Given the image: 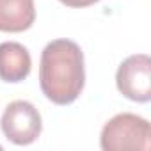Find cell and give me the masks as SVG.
Masks as SVG:
<instances>
[{"label":"cell","instance_id":"cell-1","mask_svg":"<svg viewBox=\"0 0 151 151\" xmlns=\"http://www.w3.org/2000/svg\"><path fill=\"white\" fill-rule=\"evenodd\" d=\"M86 84L84 53L71 39H55L41 53L39 86L55 105H69L80 96Z\"/></svg>","mask_w":151,"mask_h":151},{"label":"cell","instance_id":"cell-2","mask_svg":"<svg viewBox=\"0 0 151 151\" xmlns=\"http://www.w3.org/2000/svg\"><path fill=\"white\" fill-rule=\"evenodd\" d=\"M100 144L103 151H147L151 147L149 123L137 114H117L109 123H105L100 135Z\"/></svg>","mask_w":151,"mask_h":151},{"label":"cell","instance_id":"cell-3","mask_svg":"<svg viewBox=\"0 0 151 151\" xmlns=\"http://www.w3.org/2000/svg\"><path fill=\"white\" fill-rule=\"evenodd\" d=\"M0 128L7 137V140H11L13 144L29 146L41 135L43 130L41 114L32 103L25 100L11 101L2 114Z\"/></svg>","mask_w":151,"mask_h":151},{"label":"cell","instance_id":"cell-4","mask_svg":"<svg viewBox=\"0 0 151 151\" xmlns=\"http://www.w3.org/2000/svg\"><path fill=\"white\" fill-rule=\"evenodd\" d=\"M116 84L123 96L137 103L151 100V59L146 53L126 57L116 73Z\"/></svg>","mask_w":151,"mask_h":151},{"label":"cell","instance_id":"cell-5","mask_svg":"<svg viewBox=\"0 0 151 151\" xmlns=\"http://www.w3.org/2000/svg\"><path fill=\"white\" fill-rule=\"evenodd\" d=\"M32 68L29 50L14 41L0 45V80L4 82H22L29 77Z\"/></svg>","mask_w":151,"mask_h":151},{"label":"cell","instance_id":"cell-6","mask_svg":"<svg viewBox=\"0 0 151 151\" xmlns=\"http://www.w3.org/2000/svg\"><path fill=\"white\" fill-rule=\"evenodd\" d=\"M34 20V0H0V32L29 30Z\"/></svg>","mask_w":151,"mask_h":151},{"label":"cell","instance_id":"cell-7","mask_svg":"<svg viewBox=\"0 0 151 151\" xmlns=\"http://www.w3.org/2000/svg\"><path fill=\"white\" fill-rule=\"evenodd\" d=\"M59 2L68 7H89V6L100 2V0H59Z\"/></svg>","mask_w":151,"mask_h":151},{"label":"cell","instance_id":"cell-8","mask_svg":"<svg viewBox=\"0 0 151 151\" xmlns=\"http://www.w3.org/2000/svg\"><path fill=\"white\" fill-rule=\"evenodd\" d=\"M0 149H2V146H0Z\"/></svg>","mask_w":151,"mask_h":151}]
</instances>
